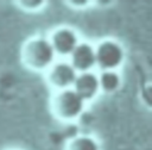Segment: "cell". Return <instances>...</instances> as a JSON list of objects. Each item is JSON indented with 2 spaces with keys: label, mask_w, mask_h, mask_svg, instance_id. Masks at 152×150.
I'll list each match as a JSON object with an SVG mask.
<instances>
[{
  "label": "cell",
  "mask_w": 152,
  "mask_h": 150,
  "mask_svg": "<svg viewBox=\"0 0 152 150\" xmlns=\"http://www.w3.org/2000/svg\"><path fill=\"white\" fill-rule=\"evenodd\" d=\"M69 4H75L72 6H76V7H84V6H87L88 1H86V0H82V1H69Z\"/></svg>",
  "instance_id": "11"
},
{
  "label": "cell",
  "mask_w": 152,
  "mask_h": 150,
  "mask_svg": "<svg viewBox=\"0 0 152 150\" xmlns=\"http://www.w3.org/2000/svg\"><path fill=\"white\" fill-rule=\"evenodd\" d=\"M77 74L69 61H58L46 70V80L56 90H63L72 88Z\"/></svg>",
  "instance_id": "4"
},
{
  "label": "cell",
  "mask_w": 152,
  "mask_h": 150,
  "mask_svg": "<svg viewBox=\"0 0 152 150\" xmlns=\"http://www.w3.org/2000/svg\"><path fill=\"white\" fill-rule=\"evenodd\" d=\"M86 101L72 89L56 90L50 101V108L55 118L61 121H72L77 119L86 108Z\"/></svg>",
  "instance_id": "2"
},
{
  "label": "cell",
  "mask_w": 152,
  "mask_h": 150,
  "mask_svg": "<svg viewBox=\"0 0 152 150\" xmlns=\"http://www.w3.org/2000/svg\"><path fill=\"white\" fill-rule=\"evenodd\" d=\"M56 52L45 37H33L21 48V62L32 71H46L56 61Z\"/></svg>",
  "instance_id": "1"
},
{
  "label": "cell",
  "mask_w": 152,
  "mask_h": 150,
  "mask_svg": "<svg viewBox=\"0 0 152 150\" xmlns=\"http://www.w3.org/2000/svg\"><path fill=\"white\" fill-rule=\"evenodd\" d=\"M96 65L102 70H116L125 60L122 45L114 39L101 40L95 46Z\"/></svg>",
  "instance_id": "3"
},
{
  "label": "cell",
  "mask_w": 152,
  "mask_h": 150,
  "mask_svg": "<svg viewBox=\"0 0 152 150\" xmlns=\"http://www.w3.org/2000/svg\"><path fill=\"white\" fill-rule=\"evenodd\" d=\"M21 7H25L27 10H38L40 8L45 2L44 1H19L18 2Z\"/></svg>",
  "instance_id": "10"
},
{
  "label": "cell",
  "mask_w": 152,
  "mask_h": 150,
  "mask_svg": "<svg viewBox=\"0 0 152 150\" xmlns=\"http://www.w3.org/2000/svg\"><path fill=\"white\" fill-rule=\"evenodd\" d=\"M10 150H15V149H10Z\"/></svg>",
  "instance_id": "12"
},
{
  "label": "cell",
  "mask_w": 152,
  "mask_h": 150,
  "mask_svg": "<svg viewBox=\"0 0 152 150\" xmlns=\"http://www.w3.org/2000/svg\"><path fill=\"white\" fill-rule=\"evenodd\" d=\"M57 56L68 57L80 43L77 32L70 27H58L52 31L49 38Z\"/></svg>",
  "instance_id": "5"
},
{
  "label": "cell",
  "mask_w": 152,
  "mask_h": 150,
  "mask_svg": "<svg viewBox=\"0 0 152 150\" xmlns=\"http://www.w3.org/2000/svg\"><path fill=\"white\" fill-rule=\"evenodd\" d=\"M69 57V62L77 73L91 71L96 65L95 46L89 42H80Z\"/></svg>",
  "instance_id": "6"
},
{
  "label": "cell",
  "mask_w": 152,
  "mask_h": 150,
  "mask_svg": "<svg viewBox=\"0 0 152 150\" xmlns=\"http://www.w3.org/2000/svg\"><path fill=\"white\" fill-rule=\"evenodd\" d=\"M72 89L86 102L93 100L101 90L100 82H99V75L93 71L78 73L72 85Z\"/></svg>",
  "instance_id": "7"
},
{
  "label": "cell",
  "mask_w": 152,
  "mask_h": 150,
  "mask_svg": "<svg viewBox=\"0 0 152 150\" xmlns=\"http://www.w3.org/2000/svg\"><path fill=\"white\" fill-rule=\"evenodd\" d=\"M65 150H100V145L90 136H77L66 143Z\"/></svg>",
  "instance_id": "9"
},
{
  "label": "cell",
  "mask_w": 152,
  "mask_h": 150,
  "mask_svg": "<svg viewBox=\"0 0 152 150\" xmlns=\"http://www.w3.org/2000/svg\"><path fill=\"white\" fill-rule=\"evenodd\" d=\"M100 89L106 93H114L121 86V76L116 70H104L99 75Z\"/></svg>",
  "instance_id": "8"
}]
</instances>
